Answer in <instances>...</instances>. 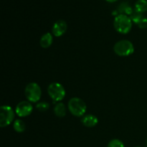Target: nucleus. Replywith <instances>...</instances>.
Masks as SVG:
<instances>
[{
    "label": "nucleus",
    "mask_w": 147,
    "mask_h": 147,
    "mask_svg": "<svg viewBox=\"0 0 147 147\" xmlns=\"http://www.w3.org/2000/svg\"><path fill=\"white\" fill-rule=\"evenodd\" d=\"M132 22L130 17L123 14L116 16L113 21V27L115 30L120 34H126L131 31L132 28Z\"/></svg>",
    "instance_id": "nucleus-1"
},
{
    "label": "nucleus",
    "mask_w": 147,
    "mask_h": 147,
    "mask_svg": "<svg viewBox=\"0 0 147 147\" xmlns=\"http://www.w3.org/2000/svg\"><path fill=\"white\" fill-rule=\"evenodd\" d=\"M67 107L70 113L76 117H81L84 116L87 109L86 103L82 99L77 97L72 98L70 99Z\"/></svg>",
    "instance_id": "nucleus-2"
},
{
    "label": "nucleus",
    "mask_w": 147,
    "mask_h": 147,
    "mask_svg": "<svg viewBox=\"0 0 147 147\" xmlns=\"http://www.w3.org/2000/svg\"><path fill=\"white\" fill-rule=\"evenodd\" d=\"M113 51L117 55L121 57H126L133 54L134 52V47L133 43L129 40H120L114 45Z\"/></svg>",
    "instance_id": "nucleus-3"
},
{
    "label": "nucleus",
    "mask_w": 147,
    "mask_h": 147,
    "mask_svg": "<svg viewBox=\"0 0 147 147\" xmlns=\"http://www.w3.org/2000/svg\"><path fill=\"white\" fill-rule=\"evenodd\" d=\"M47 93L54 103L60 102L65 96V88L59 83H52L47 88Z\"/></svg>",
    "instance_id": "nucleus-4"
},
{
    "label": "nucleus",
    "mask_w": 147,
    "mask_h": 147,
    "mask_svg": "<svg viewBox=\"0 0 147 147\" xmlns=\"http://www.w3.org/2000/svg\"><path fill=\"white\" fill-rule=\"evenodd\" d=\"M24 94L28 101L31 103H38L41 98V88L37 83H30L26 86Z\"/></svg>",
    "instance_id": "nucleus-5"
},
{
    "label": "nucleus",
    "mask_w": 147,
    "mask_h": 147,
    "mask_svg": "<svg viewBox=\"0 0 147 147\" xmlns=\"http://www.w3.org/2000/svg\"><path fill=\"white\" fill-rule=\"evenodd\" d=\"M15 111L9 106H2L0 108V126L7 127L14 121Z\"/></svg>",
    "instance_id": "nucleus-6"
},
{
    "label": "nucleus",
    "mask_w": 147,
    "mask_h": 147,
    "mask_svg": "<svg viewBox=\"0 0 147 147\" xmlns=\"http://www.w3.org/2000/svg\"><path fill=\"white\" fill-rule=\"evenodd\" d=\"M33 111V106L31 102L23 100L17 105L15 109V113L19 117H27L30 116Z\"/></svg>",
    "instance_id": "nucleus-7"
},
{
    "label": "nucleus",
    "mask_w": 147,
    "mask_h": 147,
    "mask_svg": "<svg viewBox=\"0 0 147 147\" xmlns=\"http://www.w3.org/2000/svg\"><path fill=\"white\" fill-rule=\"evenodd\" d=\"M67 23L64 20H57L53 24L52 27V33L55 37H61L67 31Z\"/></svg>",
    "instance_id": "nucleus-8"
},
{
    "label": "nucleus",
    "mask_w": 147,
    "mask_h": 147,
    "mask_svg": "<svg viewBox=\"0 0 147 147\" xmlns=\"http://www.w3.org/2000/svg\"><path fill=\"white\" fill-rule=\"evenodd\" d=\"M81 122L83 126H85L86 127L92 128L97 125V123H98V119L94 115L88 114L83 116Z\"/></svg>",
    "instance_id": "nucleus-9"
},
{
    "label": "nucleus",
    "mask_w": 147,
    "mask_h": 147,
    "mask_svg": "<svg viewBox=\"0 0 147 147\" xmlns=\"http://www.w3.org/2000/svg\"><path fill=\"white\" fill-rule=\"evenodd\" d=\"M53 34L50 32H47L43 34L40 40V44L42 48H48L53 44Z\"/></svg>",
    "instance_id": "nucleus-10"
},
{
    "label": "nucleus",
    "mask_w": 147,
    "mask_h": 147,
    "mask_svg": "<svg viewBox=\"0 0 147 147\" xmlns=\"http://www.w3.org/2000/svg\"><path fill=\"white\" fill-rule=\"evenodd\" d=\"M54 113L56 116L59 118H63L66 115V107L62 102L56 103L54 107Z\"/></svg>",
    "instance_id": "nucleus-11"
},
{
    "label": "nucleus",
    "mask_w": 147,
    "mask_h": 147,
    "mask_svg": "<svg viewBox=\"0 0 147 147\" xmlns=\"http://www.w3.org/2000/svg\"><path fill=\"white\" fill-rule=\"evenodd\" d=\"M134 9L142 14L147 11V0H137L135 3Z\"/></svg>",
    "instance_id": "nucleus-12"
},
{
    "label": "nucleus",
    "mask_w": 147,
    "mask_h": 147,
    "mask_svg": "<svg viewBox=\"0 0 147 147\" xmlns=\"http://www.w3.org/2000/svg\"><path fill=\"white\" fill-rule=\"evenodd\" d=\"M134 10V9H133L129 5V4L126 2L121 3L119 7V12H120V14H126V15L130 16L131 14L133 13Z\"/></svg>",
    "instance_id": "nucleus-13"
},
{
    "label": "nucleus",
    "mask_w": 147,
    "mask_h": 147,
    "mask_svg": "<svg viewBox=\"0 0 147 147\" xmlns=\"http://www.w3.org/2000/svg\"><path fill=\"white\" fill-rule=\"evenodd\" d=\"M13 128L17 133H23L25 131V123L21 119H16L13 123Z\"/></svg>",
    "instance_id": "nucleus-14"
},
{
    "label": "nucleus",
    "mask_w": 147,
    "mask_h": 147,
    "mask_svg": "<svg viewBox=\"0 0 147 147\" xmlns=\"http://www.w3.org/2000/svg\"><path fill=\"white\" fill-rule=\"evenodd\" d=\"M129 17H130L131 20V21L133 22L134 23L138 24L139 22L142 20V19L143 18L144 16H143V14H142V13L140 12H138V11H136V10L134 9V10L133 13H132Z\"/></svg>",
    "instance_id": "nucleus-15"
},
{
    "label": "nucleus",
    "mask_w": 147,
    "mask_h": 147,
    "mask_svg": "<svg viewBox=\"0 0 147 147\" xmlns=\"http://www.w3.org/2000/svg\"><path fill=\"white\" fill-rule=\"evenodd\" d=\"M36 109H37L39 111L45 112L46 111L49 110V109H50V104H49L47 102L45 101L38 102V103L36 104Z\"/></svg>",
    "instance_id": "nucleus-16"
},
{
    "label": "nucleus",
    "mask_w": 147,
    "mask_h": 147,
    "mask_svg": "<svg viewBox=\"0 0 147 147\" xmlns=\"http://www.w3.org/2000/svg\"><path fill=\"white\" fill-rule=\"evenodd\" d=\"M107 147H125L123 142L118 139H112L108 144Z\"/></svg>",
    "instance_id": "nucleus-17"
},
{
    "label": "nucleus",
    "mask_w": 147,
    "mask_h": 147,
    "mask_svg": "<svg viewBox=\"0 0 147 147\" xmlns=\"http://www.w3.org/2000/svg\"><path fill=\"white\" fill-rule=\"evenodd\" d=\"M137 25L139 26V28H141V29L147 28V18L146 17H144L142 19V20L139 22V24H138Z\"/></svg>",
    "instance_id": "nucleus-18"
},
{
    "label": "nucleus",
    "mask_w": 147,
    "mask_h": 147,
    "mask_svg": "<svg viewBox=\"0 0 147 147\" xmlns=\"http://www.w3.org/2000/svg\"><path fill=\"white\" fill-rule=\"evenodd\" d=\"M106 1H107V2H109V3H113V2H115V1H118V0H106Z\"/></svg>",
    "instance_id": "nucleus-19"
},
{
    "label": "nucleus",
    "mask_w": 147,
    "mask_h": 147,
    "mask_svg": "<svg viewBox=\"0 0 147 147\" xmlns=\"http://www.w3.org/2000/svg\"><path fill=\"white\" fill-rule=\"evenodd\" d=\"M134 147H142V146H134Z\"/></svg>",
    "instance_id": "nucleus-20"
},
{
    "label": "nucleus",
    "mask_w": 147,
    "mask_h": 147,
    "mask_svg": "<svg viewBox=\"0 0 147 147\" xmlns=\"http://www.w3.org/2000/svg\"><path fill=\"white\" fill-rule=\"evenodd\" d=\"M146 144H147V138H146Z\"/></svg>",
    "instance_id": "nucleus-21"
},
{
    "label": "nucleus",
    "mask_w": 147,
    "mask_h": 147,
    "mask_svg": "<svg viewBox=\"0 0 147 147\" xmlns=\"http://www.w3.org/2000/svg\"><path fill=\"white\" fill-rule=\"evenodd\" d=\"M146 147H147V144H146Z\"/></svg>",
    "instance_id": "nucleus-22"
}]
</instances>
